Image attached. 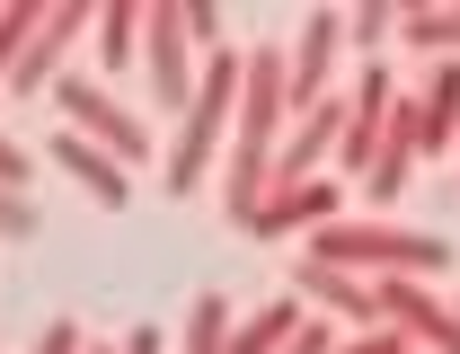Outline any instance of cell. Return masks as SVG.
Here are the masks:
<instances>
[{
    "mask_svg": "<svg viewBox=\"0 0 460 354\" xmlns=\"http://www.w3.org/2000/svg\"><path fill=\"white\" fill-rule=\"evenodd\" d=\"M284 54H248V89H239V151H230V177H222V204L230 222H257V195L275 177V124H284Z\"/></svg>",
    "mask_w": 460,
    "mask_h": 354,
    "instance_id": "obj_1",
    "label": "cell"
},
{
    "mask_svg": "<svg viewBox=\"0 0 460 354\" xmlns=\"http://www.w3.org/2000/svg\"><path fill=\"white\" fill-rule=\"evenodd\" d=\"M239 89H248V62L222 45V54L204 62V80H195V107H186V124H177L169 160H160V186H169V195H195V186H204L213 151H222V124L239 116Z\"/></svg>",
    "mask_w": 460,
    "mask_h": 354,
    "instance_id": "obj_2",
    "label": "cell"
},
{
    "mask_svg": "<svg viewBox=\"0 0 460 354\" xmlns=\"http://www.w3.org/2000/svg\"><path fill=\"white\" fill-rule=\"evenodd\" d=\"M319 266H345V275H390V284H416V275H443L452 248L434 231H390V222H328L310 239Z\"/></svg>",
    "mask_w": 460,
    "mask_h": 354,
    "instance_id": "obj_3",
    "label": "cell"
},
{
    "mask_svg": "<svg viewBox=\"0 0 460 354\" xmlns=\"http://www.w3.org/2000/svg\"><path fill=\"white\" fill-rule=\"evenodd\" d=\"M54 107L71 116V133H80V142L115 151L124 169H133V160H151V124H133V116H124V107L107 98V89H89V80H62V89H54Z\"/></svg>",
    "mask_w": 460,
    "mask_h": 354,
    "instance_id": "obj_4",
    "label": "cell"
},
{
    "mask_svg": "<svg viewBox=\"0 0 460 354\" xmlns=\"http://www.w3.org/2000/svg\"><path fill=\"white\" fill-rule=\"evenodd\" d=\"M142 27H151V98L186 116L195 107V80H186V9H142Z\"/></svg>",
    "mask_w": 460,
    "mask_h": 354,
    "instance_id": "obj_5",
    "label": "cell"
},
{
    "mask_svg": "<svg viewBox=\"0 0 460 354\" xmlns=\"http://www.w3.org/2000/svg\"><path fill=\"white\" fill-rule=\"evenodd\" d=\"M337 36H345L337 9H310V18H301V54H292V71H284V98H292V107H319L328 62H337Z\"/></svg>",
    "mask_w": 460,
    "mask_h": 354,
    "instance_id": "obj_6",
    "label": "cell"
},
{
    "mask_svg": "<svg viewBox=\"0 0 460 354\" xmlns=\"http://www.w3.org/2000/svg\"><path fill=\"white\" fill-rule=\"evenodd\" d=\"M328 301V310H337V319H372V310H381V284H363V275H345V266H319V257H301V266H292V301Z\"/></svg>",
    "mask_w": 460,
    "mask_h": 354,
    "instance_id": "obj_7",
    "label": "cell"
},
{
    "mask_svg": "<svg viewBox=\"0 0 460 354\" xmlns=\"http://www.w3.org/2000/svg\"><path fill=\"white\" fill-rule=\"evenodd\" d=\"M54 169H71L89 195H98V204H107V213H124V204H133L124 160H107V151H98V142H80V133H54Z\"/></svg>",
    "mask_w": 460,
    "mask_h": 354,
    "instance_id": "obj_8",
    "label": "cell"
},
{
    "mask_svg": "<svg viewBox=\"0 0 460 354\" xmlns=\"http://www.w3.org/2000/svg\"><path fill=\"white\" fill-rule=\"evenodd\" d=\"M381 116H390V80H381V71H363V89H354V98H345V169L363 177V160H372V142H381Z\"/></svg>",
    "mask_w": 460,
    "mask_h": 354,
    "instance_id": "obj_9",
    "label": "cell"
},
{
    "mask_svg": "<svg viewBox=\"0 0 460 354\" xmlns=\"http://www.w3.org/2000/svg\"><path fill=\"white\" fill-rule=\"evenodd\" d=\"M80 27H98V9H45V27H36V45H27V62L9 71V89H36V80H45V71L62 62V45H71Z\"/></svg>",
    "mask_w": 460,
    "mask_h": 354,
    "instance_id": "obj_10",
    "label": "cell"
},
{
    "mask_svg": "<svg viewBox=\"0 0 460 354\" xmlns=\"http://www.w3.org/2000/svg\"><path fill=\"white\" fill-rule=\"evenodd\" d=\"M292 222H319V231H328V222H337V186H284L275 204H257V222H248V231L275 239V231H292Z\"/></svg>",
    "mask_w": 460,
    "mask_h": 354,
    "instance_id": "obj_11",
    "label": "cell"
},
{
    "mask_svg": "<svg viewBox=\"0 0 460 354\" xmlns=\"http://www.w3.org/2000/svg\"><path fill=\"white\" fill-rule=\"evenodd\" d=\"M452 124H460V62H443V71H434V89H425V107H416V142H425V151H443V142H452Z\"/></svg>",
    "mask_w": 460,
    "mask_h": 354,
    "instance_id": "obj_12",
    "label": "cell"
},
{
    "mask_svg": "<svg viewBox=\"0 0 460 354\" xmlns=\"http://www.w3.org/2000/svg\"><path fill=\"white\" fill-rule=\"evenodd\" d=\"M310 319H301V301H275V310H257L239 337H230V354H284V337H301Z\"/></svg>",
    "mask_w": 460,
    "mask_h": 354,
    "instance_id": "obj_13",
    "label": "cell"
},
{
    "mask_svg": "<svg viewBox=\"0 0 460 354\" xmlns=\"http://www.w3.org/2000/svg\"><path fill=\"white\" fill-rule=\"evenodd\" d=\"M230 310L222 293H195V310H186V354H230V328H222Z\"/></svg>",
    "mask_w": 460,
    "mask_h": 354,
    "instance_id": "obj_14",
    "label": "cell"
},
{
    "mask_svg": "<svg viewBox=\"0 0 460 354\" xmlns=\"http://www.w3.org/2000/svg\"><path fill=\"white\" fill-rule=\"evenodd\" d=\"M399 27H407V45H416V54H434V45L460 54V9H407Z\"/></svg>",
    "mask_w": 460,
    "mask_h": 354,
    "instance_id": "obj_15",
    "label": "cell"
},
{
    "mask_svg": "<svg viewBox=\"0 0 460 354\" xmlns=\"http://www.w3.org/2000/svg\"><path fill=\"white\" fill-rule=\"evenodd\" d=\"M133 27H142V9H98V62L107 71L133 62Z\"/></svg>",
    "mask_w": 460,
    "mask_h": 354,
    "instance_id": "obj_16",
    "label": "cell"
},
{
    "mask_svg": "<svg viewBox=\"0 0 460 354\" xmlns=\"http://www.w3.org/2000/svg\"><path fill=\"white\" fill-rule=\"evenodd\" d=\"M36 27H45V9H27V0H18V9H0V71H18V62H27Z\"/></svg>",
    "mask_w": 460,
    "mask_h": 354,
    "instance_id": "obj_17",
    "label": "cell"
},
{
    "mask_svg": "<svg viewBox=\"0 0 460 354\" xmlns=\"http://www.w3.org/2000/svg\"><path fill=\"white\" fill-rule=\"evenodd\" d=\"M0 239H36V204L18 186H0Z\"/></svg>",
    "mask_w": 460,
    "mask_h": 354,
    "instance_id": "obj_18",
    "label": "cell"
},
{
    "mask_svg": "<svg viewBox=\"0 0 460 354\" xmlns=\"http://www.w3.org/2000/svg\"><path fill=\"white\" fill-rule=\"evenodd\" d=\"M36 354H89V346H80V319H54V328H45V346H36Z\"/></svg>",
    "mask_w": 460,
    "mask_h": 354,
    "instance_id": "obj_19",
    "label": "cell"
},
{
    "mask_svg": "<svg viewBox=\"0 0 460 354\" xmlns=\"http://www.w3.org/2000/svg\"><path fill=\"white\" fill-rule=\"evenodd\" d=\"M186 36L195 45H222V9H186Z\"/></svg>",
    "mask_w": 460,
    "mask_h": 354,
    "instance_id": "obj_20",
    "label": "cell"
},
{
    "mask_svg": "<svg viewBox=\"0 0 460 354\" xmlns=\"http://www.w3.org/2000/svg\"><path fill=\"white\" fill-rule=\"evenodd\" d=\"M0 177H9V186H18V177H27V151H18V142H9V133H0Z\"/></svg>",
    "mask_w": 460,
    "mask_h": 354,
    "instance_id": "obj_21",
    "label": "cell"
},
{
    "mask_svg": "<svg viewBox=\"0 0 460 354\" xmlns=\"http://www.w3.org/2000/svg\"><path fill=\"white\" fill-rule=\"evenodd\" d=\"M124 354H160V328H133V337H124Z\"/></svg>",
    "mask_w": 460,
    "mask_h": 354,
    "instance_id": "obj_22",
    "label": "cell"
},
{
    "mask_svg": "<svg viewBox=\"0 0 460 354\" xmlns=\"http://www.w3.org/2000/svg\"><path fill=\"white\" fill-rule=\"evenodd\" d=\"M345 354H399V337H363V346H345Z\"/></svg>",
    "mask_w": 460,
    "mask_h": 354,
    "instance_id": "obj_23",
    "label": "cell"
},
{
    "mask_svg": "<svg viewBox=\"0 0 460 354\" xmlns=\"http://www.w3.org/2000/svg\"><path fill=\"white\" fill-rule=\"evenodd\" d=\"M89 354H107V346H89Z\"/></svg>",
    "mask_w": 460,
    "mask_h": 354,
    "instance_id": "obj_24",
    "label": "cell"
}]
</instances>
